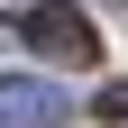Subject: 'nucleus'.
Here are the masks:
<instances>
[{
    "label": "nucleus",
    "mask_w": 128,
    "mask_h": 128,
    "mask_svg": "<svg viewBox=\"0 0 128 128\" xmlns=\"http://www.w3.org/2000/svg\"><path fill=\"white\" fill-rule=\"evenodd\" d=\"M18 37L37 46L46 64H92V55H101V37H92V18L73 9V0H37V9L18 18Z\"/></svg>",
    "instance_id": "f257e3e1"
},
{
    "label": "nucleus",
    "mask_w": 128,
    "mask_h": 128,
    "mask_svg": "<svg viewBox=\"0 0 128 128\" xmlns=\"http://www.w3.org/2000/svg\"><path fill=\"white\" fill-rule=\"evenodd\" d=\"M55 82H37V73H0V128H55Z\"/></svg>",
    "instance_id": "f03ea898"
},
{
    "label": "nucleus",
    "mask_w": 128,
    "mask_h": 128,
    "mask_svg": "<svg viewBox=\"0 0 128 128\" xmlns=\"http://www.w3.org/2000/svg\"><path fill=\"white\" fill-rule=\"evenodd\" d=\"M101 119H128V82H110V92H101Z\"/></svg>",
    "instance_id": "7ed1b4c3"
}]
</instances>
